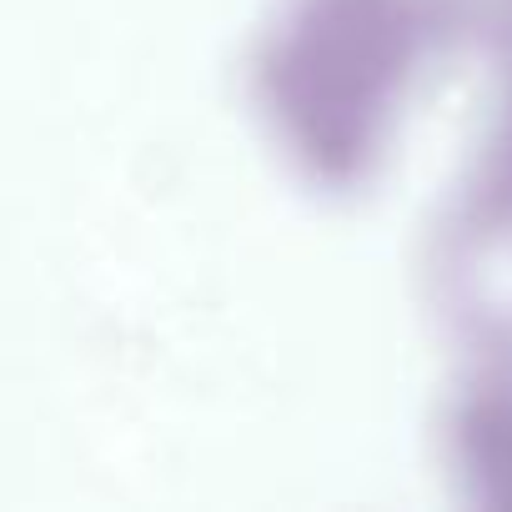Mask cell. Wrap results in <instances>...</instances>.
<instances>
[{
  "label": "cell",
  "instance_id": "obj_3",
  "mask_svg": "<svg viewBox=\"0 0 512 512\" xmlns=\"http://www.w3.org/2000/svg\"><path fill=\"white\" fill-rule=\"evenodd\" d=\"M442 457L472 502L512 512V362L472 357L442 412Z\"/></svg>",
  "mask_w": 512,
  "mask_h": 512
},
{
  "label": "cell",
  "instance_id": "obj_1",
  "mask_svg": "<svg viewBox=\"0 0 512 512\" xmlns=\"http://www.w3.org/2000/svg\"><path fill=\"white\" fill-rule=\"evenodd\" d=\"M452 36V0H277L246 56L262 141L317 196L367 191Z\"/></svg>",
  "mask_w": 512,
  "mask_h": 512
},
{
  "label": "cell",
  "instance_id": "obj_2",
  "mask_svg": "<svg viewBox=\"0 0 512 512\" xmlns=\"http://www.w3.org/2000/svg\"><path fill=\"white\" fill-rule=\"evenodd\" d=\"M427 282L437 317L472 357L512 362V196L462 181L432 236Z\"/></svg>",
  "mask_w": 512,
  "mask_h": 512
}]
</instances>
